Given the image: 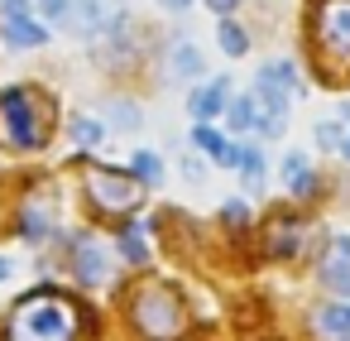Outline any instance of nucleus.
Masks as SVG:
<instances>
[{
	"label": "nucleus",
	"mask_w": 350,
	"mask_h": 341,
	"mask_svg": "<svg viewBox=\"0 0 350 341\" xmlns=\"http://www.w3.org/2000/svg\"><path fill=\"white\" fill-rule=\"evenodd\" d=\"M92 331V317L77 298L58 288H34L10 307L5 341H82Z\"/></svg>",
	"instance_id": "nucleus-1"
},
{
	"label": "nucleus",
	"mask_w": 350,
	"mask_h": 341,
	"mask_svg": "<svg viewBox=\"0 0 350 341\" xmlns=\"http://www.w3.org/2000/svg\"><path fill=\"white\" fill-rule=\"evenodd\" d=\"M307 53L326 87H350V0H312Z\"/></svg>",
	"instance_id": "nucleus-2"
},
{
	"label": "nucleus",
	"mask_w": 350,
	"mask_h": 341,
	"mask_svg": "<svg viewBox=\"0 0 350 341\" xmlns=\"http://www.w3.org/2000/svg\"><path fill=\"white\" fill-rule=\"evenodd\" d=\"M49 130H53V106L44 92H34V87L0 92V144L5 149H15V154L44 149Z\"/></svg>",
	"instance_id": "nucleus-3"
},
{
	"label": "nucleus",
	"mask_w": 350,
	"mask_h": 341,
	"mask_svg": "<svg viewBox=\"0 0 350 341\" xmlns=\"http://www.w3.org/2000/svg\"><path fill=\"white\" fill-rule=\"evenodd\" d=\"M130 322L149 341H173V336H183L187 312H183V298L168 283H139L130 293Z\"/></svg>",
	"instance_id": "nucleus-4"
},
{
	"label": "nucleus",
	"mask_w": 350,
	"mask_h": 341,
	"mask_svg": "<svg viewBox=\"0 0 350 341\" xmlns=\"http://www.w3.org/2000/svg\"><path fill=\"white\" fill-rule=\"evenodd\" d=\"M82 183H87V197L106 212V216H120V212H135L144 202V183L135 173H120V168H101V164H87L82 168Z\"/></svg>",
	"instance_id": "nucleus-5"
},
{
	"label": "nucleus",
	"mask_w": 350,
	"mask_h": 341,
	"mask_svg": "<svg viewBox=\"0 0 350 341\" xmlns=\"http://www.w3.org/2000/svg\"><path fill=\"white\" fill-rule=\"evenodd\" d=\"M39 15H44L49 25L77 34V39H92V34L106 25L101 5H92V0H39Z\"/></svg>",
	"instance_id": "nucleus-6"
},
{
	"label": "nucleus",
	"mask_w": 350,
	"mask_h": 341,
	"mask_svg": "<svg viewBox=\"0 0 350 341\" xmlns=\"http://www.w3.org/2000/svg\"><path fill=\"white\" fill-rule=\"evenodd\" d=\"M317 279L331 298H350V236L336 231L326 245H321V260H317Z\"/></svg>",
	"instance_id": "nucleus-7"
},
{
	"label": "nucleus",
	"mask_w": 350,
	"mask_h": 341,
	"mask_svg": "<svg viewBox=\"0 0 350 341\" xmlns=\"http://www.w3.org/2000/svg\"><path fill=\"white\" fill-rule=\"evenodd\" d=\"M72 274L82 283H111V255L96 236H72Z\"/></svg>",
	"instance_id": "nucleus-8"
},
{
	"label": "nucleus",
	"mask_w": 350,
	"mask_h": 341,
	"mask_svg": "<svg viewBox=\"0 0 350 341\" xmlns=\"http://www.w3.org/2000/svg\"><path fill=\"white\" fill-rule=\"evenodd\" d=\"M230 101H235L230 77H216V82H206V87H197V92L187 97V111H192V121H197V125H211L216 116H226V111H230Z\"/></svg>",
	"instance_id": "nucleus-9"
},
{
	"label": "nucleus",
	"mask_w": 350,
	"mask_h": 341,
	"mask_svg": "<svg viewBox=\"0 0 350 341\" xmlns=\"http://www.w3.org/2000/svg\"><path fill=\"white\" fill-rule=\"evenodd\" d=\"M278 178H283L288 197H297V202L317 197V188H321V178H317V168H312V159H307L302 149H288V154H283V164H278Z\"/></svg>",
	"instance_id": "nucleus-10"
},
{
	"label": "nucleus",
	"mask_w": 350,
	"mask_h": 341,
	"mask_svg": "<svg viewBox=\"0 0 350 341\" xmlns=\"http://www.w3.org/2000/svg\"><path fill=\"white\" fill-rule=\"evenodd\" d=\"M312 336L317 341H350V298H326L312 307Z\"/></svg>",
	"instance_id": "nucleus-11"
},
{
	"label": "nucleus",
	"mask_w": 350,
	"mask_h": 341,
	"mask_svg": "<svg viewBox=\"0 0 350 341\" xmlns=\"http://www.w3.org/2000/svg\"><path fill=\"white\" fill-rule=\"evenodd\" d=\"M192 144H197L211 164H221V168H240V144L226 140L216 125H197V130H192Z\"/></svg>",
	"instance_id": "nucleus-12"
},
{
	"label": "nucleus",
	"mask_w": 350,
	"mask_h": 341,
	"mask_svg": "<svg viewBox=\"0 0 350 341\" xmlns=\"http://www.w3.org/2000/svg\"><path fill=\"white\" fill-rule=\"evenodd\" d=\"M302 240H307V226L297 216H273V226H269V255L273 260H293L302 250Z\"/></svg>",
	"instance_id": "nucleus-13"
},
{
	"label": "nucleus",
	"mask_w": 350,
	"mask_h": 341,
	"mask_svg": "<svg viewBox=\"0 0 350 341\" xmlns=\"http://www.w3.org/2000/svg\"><path fill=\"white\" fill-rule=\"evenodd\" d=\"M0 34H5L10 49H39V44H49V29H44V20H34V15L5 20V25H0Z\"/></svg>",
	"instance_id": "nucleus-14"
},
{
	"label": "nucleus",
	"mask_w": 350,
	"mask_h": 341,
	"mask_svg": "<svg viewBox=\"0 0 350 341\" xmlns=\"http://www.w3.org/2000/svg\"><path fill=\"white\" fill-rule=\"evenodd\" d=\"M202 68H206V63H202V53H197L192 44H173V49H168V77H173V82H197Z\"/></svg>",
	"instance_id": "nucleus-15"
},
{
	"label": "nucleus",
	"mask_w": 350,
	"mask_h": 341,
	"mask_svg": "<svg viewBox=\"0 0 350 341\" xmlns=\"http://www.w3.org/2000/svg\"><path fill=\"white\" fill-rule=\"evenodd\" d=\"M264 173H269L264 144H240V183H245V192H264Z\"/></svg>",
	"instance_id": "nucleus-16"
},
{
	"label": "nucleus",
	"mask_w": 350,
	"mask_h": 341,
	"mask_svg": "<svg viewBox=\"0 0 350 341\" xmlns=\"http://www.w3.org/2000/svg\"><path fill=\"white\" fill-rule=\"evenodd\" d=\"M226 125H230L235 135H250V130H259V101H254V92L230 101V111H226Z\"/></svg>",
	"instance_id": "nucleus-17"
},
{
	"label": "nucleus",
	"mask_w": 350,
	"mask_h": 341,
	"mask_svg": "<svg viewBox=\"0 0 350 341\" xmlns=\"http://www.w3.org/2000/svg\"><path fill=\"white\" fill-rule=\"evenodd\" d=\"M345 135H350V125H345L340 116H331V121H317V125H312V140H317V149H321V154H340V149H345Z\"/></svg>",
	"instance_id": "nucleus-18"
},
{
	"label": "nucleus",
	"mask_w": 350,
	"mask_h": 341,
	"mask_svg": "<svg viewBox=\"0 0 350 341\" xmlns=\"http://www.w3.org/2000/svg\"><path fill=\"white\" fill-rule=\"evenodd\" d=\"M20 231H25V240H34V245H39V240L53 231V207H49V202H29V207H25V216H20Z\"/></svg>",
	"instance_id": "nucleus-19"
},
{
	"label": "nucleus",
	"mask_w": 350,
	"mask_h": 341,
	"mask_svg": "<svg viewBox=\"0 0 350 341\" xmlns=\"http://www.w3.org/2000/svg\"><path fill=\"white\" fill-rule=\"evenodd\" d=\"M216 44H221V53H230V58H245V53H250V34H245L235 20H216Z\"/></svg>",
	"instance_id": "nucleus-20"
},
{
	"label": "nucleus",
	"mask_w": 350,
	"mask_h": 341,
	"mask_svg": "<svg viewBox=\"0 0 350 341\" xmlns=\"http://www.w3.org/2000/svg\"><path fill=\"white\" fill-rule=\"evenodd\" d=\"M144 231H149L144 221H130V226L120 231V255H125L130 264H144V260H149V245H144Z\"/></svg>",
	"instance_id": "nucleus-21"
},
{
	"label": "nucleus",
	"mask_w": 350,
	"mask_h": 341,
	"mask_svg": "<svg viewBox=\"0 0 350 341\" xmlns=\"http://www.w3.org/2000/svg\"><path fill=\"white\" fill-rule=\"evenodd\" d=\"M130 173H135L144 188H154V183L163 178V164H159V154H149V149H135V154H130Z\"/></svg>",
	"instance_id": "nucleus-22"
},
{
	"label": "nucleus",
	"mask_w": 350,
	"mask_h": 341,
	"mask_svg": "<svg viewBox=\"0 0 350 341\" xmlns=\"http://www.w3.org/2000/svg\"><path fill=\"white\" fill-rule=\"evenodd\" d=\"M106 116H111L116 130H135V125H139V111H135L130 101H106Z\"/></svg>",
	"instance_id": "nucleus-23"
},
{
	"label": "nucleus",
	"mask_w": 350,
	"mask_h": 341,
	"mask_svg": "<svg viewBox=\"0 0 350 341\" xmlns=\"http://www.w3.org/2000/svg\"><path fill=\"white\" fill-rule=\"evenodd\" d=\"M101 135H106V125H96V121H87V116H77V121H72V140H77L82 149L101 144Z\"/></svg>",
	"instance_id": "nucleus-24"
},
{
	"label": "nucleus",
	"mask_w": 350,
	"mask_h": 341,
	"mask_svg": "<svg viewBox=\"0 0 350 341\" xmlns=\"http://www.w3.org/2000/svg\"><path fill=\"white\" fill-rule=\"evenodd\" d=\"M221 216H226V226H245V221H250L245 202H226V207H221Z\"/></svg>",
	"instance_id": "nucleus-25"
},
{
	"label": "nucleus",
	"mask_w": 350,
	"mask_h": 341,
	"mask_svg": "<svg viewBox=\"0 0 350 341\" xmlns=\"http://www.w3.org/2000/svg\"><path fill=\"white\" fill-rule=\"evenodd\" d=\"M206 5H211V15H216V20H230V15L240 10V0H206Z\"/></svg>",
	"instance_id": "nucleus-26"
},
{
	"label": "nucleus",
	"mask_w": 350,
	"mask_h": 341,
	"mask_svg": "<svg viewBox=\"0 0 350 341\" xmlns=\"http://www.w3.org/2000/svg\"><path fill=\"white\" fill-rule=\"evenodd\" d=\"M159 5H163V10H173V15H183V10L192 5V0H159Z\"/></svg>",
	"instance_id": "nucleus-27"
},
{
	"label": "nucleus",
	"mask_w": 350,
	"mask_h": 341,
	"mask_svg": "<svg viewBox=\"0 0 350 341\" xmlns=\"http://www.w3.org/2000/svg\"><path fill=\"white\" fill-rule=\"evenodd\" d=\"M10 279V260H0V283H5Z\"/></svg>",
	"instance_id": "nucleus-28"
},
{
	"label": "nucleus",
	"mask_w": 350,
	"mask_h": 341,
	"mask_svg": "<svg viewBox=\"0 0 350 341\" xmlns=\"http://www.w3.org/2000/svg\"><path fill=\"white\" fill-rule=\"evenodd\" d=\"M340 121H345V125H350V101H340Z\"/></svg>",
	"instance_id": "nucleus-29"
},
{
	"label": "nucleus",
	"mask_w": 350,
	"mask_h": 341,
	"mask_svg": "<svg viewBox=\"0 0 350 341\" xmlns=\"http://www.w3.org/2000/svg\"><path fill=\"white\" fill-rule=\"evenodd\" d=\"M340 159H345V164H350V135H345V149H340Z\"/></svg>",
	"instance_id": "nucleus-30"
}]
</instances>
